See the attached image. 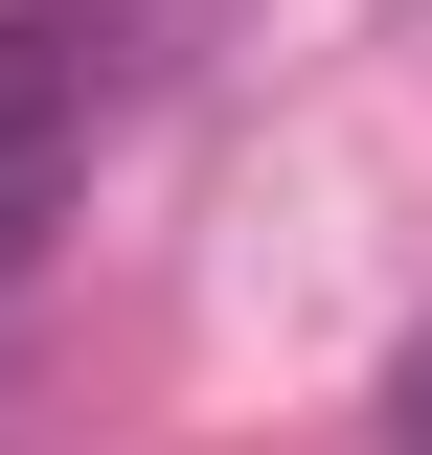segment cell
<instances>
[{
    "instance_id": "obj_2",
    "label": "cell",
    "mask_w": 432,
    "mask_h": 455,
    "mask_svg": "<svg viewBox=\"0 0 432 455\" xmlns=\"http://www.w3.org/2000/svg\"><path fill=\"white\" fill-rule=\"evenodd\" d=\"M387 455H432V341H410V364H387Z\"/></svg>"
},
{
    "instance_id": "obj_1",
    "label": "cell",
    "mask_w": 432,
    "mask_h": 455,
    "mask_svg": "<svg viewBox=\"0 0 432 455\" xmlns=\"http://www.w3.org/2000/svg\"><path fill=\"white\" fill-rule=\"evenodd\" d=\"M68 114H92L68 23H0V274L46 251V205H68Z\"/></svg>"
}]
</instances>
